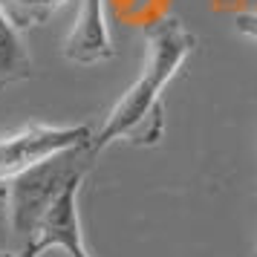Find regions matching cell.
Masks as SVG:
<instances>
[{
    "label": "cell",
    "instance_id": "6da1fadb",
    "mask_svg": "<svg viewBox=\"0 0 257 257\" xmlns=\"http://www.w3.org/2000/svg\"><path fill=\"white\" fill-rule=\"evenodd\" d=\"M197 49V35L179 18H162L145 32V64L136 81L121 93L101 127L93 130L90 151L98 156L116 142L133 148H156L165 139L162 93Z\"/></svg>",
    "mask_w": 257,
    "mask_h": 257
},
{
    "label": "cell",
    "instance_id": "7a4b0ae2",
    "mask_svg": "<svg viewBox=\"0 0 257 257\" xmlns=\"http://www.w3.org/2000/svg\"><path fill=\"white\" fill-rule=\"evenodd\" d=\"M93 162L95 156L90 151V145H81V148L64 151L52 159H44V162L26 168L24 174L12 176L6 182V188H9L6 214H9L12 231L21 240H26L38 225V220L47 214V208L58 199L61 191L75 179H84L87 171L93 168Z\"/></svg>",
    "mask_w": 257,
    "mask_h": 257
},
{
    "label": "cell",
    "instance_id": "3957f363",
    "mask_svg": "<svg viewBox=\"0 0 257 257\" xmlns=\"http://www.w3.org/2000/svg\"><path fill=\"white\" fill-rule=\"evenodd\" d=\"M93 124H26L9 136H0V182L24 174L26 168L52 159L64 151L90 145Z\"/></svg>",
    "mask_w": 257,
    "mask_h": 257
},
{
    "label": "cell",
    "instance_id": "277c9868",
    "mask_svg": "<svg viewBox=\"0 0 257 257\" xmlns=\"http://www.w3.org/2000/svg\"><path fill=\"white\" fill-rule=\"evenodd\" d=\"M84 179H75L58 194V199L47 208L38 220L32 234L24 240V248L18 257H44L49 248H64L70 257H93L87 251L81 231V214H78V194Z\"/></svg>",
    "mask_w": 257,
    "mask_h": 257
},
{
    "label": "cell",
    "instance_id": "5b68a950",
    "mask_svg": "<svg viewBox=\"0 0 257 257\" xmlns=\"http://www.w3.org/2000/svg\"><path fill=\"white\" fill-rule=\"evenodd\" d=\"M64 58L81 67H95L116 58V47L104 18V0H81L75 26L64 41Z\"/></svg>",
    "mask_w": 257,
    "mask_h": 257
},
{
    "label": "cell",
    "instance_id": "8992f818",
    "mask_svg": "<svg viewBox=\"0 0 257 257\" xmlns=\"http://www.w3.org/2000/svg\"><path fill=\"white\" fill-rule=\"evenodd\" d=\"M29 75H32V55L21 38V29L0 6V90L26 81Z\"/></svg>",
    "mask_w": 257,
    "mask_h": 257
},
{
    "label": "cell",
    "instance_id": "52a82bcc",
    "mask_svg": "<svg viewBox=\"0 0 257 257\" xmlns=\"http://www.w3.org/2000/svg\"><path fill=\"white\" fill-rule=\"evenodd\" d=\"M70 0H0V6L6 9V15L15 21L18 29L44 24V21H49Z\"/></svg>",
    "mask_w": 257,
    "mask_h": 257
},
{
    "label": "cell",
    "instance_id": "ba28073f",
    "mask_svg": "<svg viewBox=\"0 0 257 257\" xmlns=\"http://www.w3.org/2000/svg\"><path fill=\"white\" fill-rule=\"evenodd\" d=\"M234 32L245 41L257 44V12H237L234 15Z\"/></svg>",
    "mask_w": 257,
    "mask_h": 257
},
{
    "label": "cell",
    "instance_id": "9c48e42d",
    "mask_svg": "<svg viewBox=\"0 0 257 257\" xmlns=\"http://www.w3.org/2000/svg\"><path fill=\"white\" fill-rule=\"evenodd\" d=\"M6 197H9V188H6V182H0V220L6 217Z\"/></svg>",
    "mask_w": 257,
    "mask_h": 257
},
{
    "label": "cell",
    "instance_id": "30bf717a",
    "mask_svg": "<svg viewBox=\"0 0 257 257\" xmlns=\"http://www.w3.org/2000/svg\"><path fill=\"white\" fill-rule=\"evenodd\" d=\"M0 257H18V254H3V251H0Z\"/></svg>",
    "mask_w": 257,
    "mask_h": 257
},
{
    "label": "cell",
    "instance_id": "8fae6325",
    "mask_svg": "<svg viewBox=\"0 0 257 257\" xmlns=\"http://www.w3.org/2000/svg\"><path fill=\"white\" fill-rule=\"evenodd\" d=\"M254 257H257V251H254Z\"/></svg>",
    "mask_w": 257,
    "mask_h": 257
}]
</instances>
